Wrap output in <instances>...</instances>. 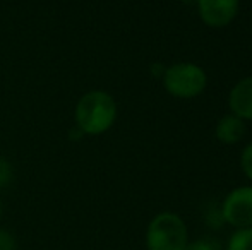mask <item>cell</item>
Returning <instances> with one entry per match:
<instances>
[{
	"label": "cell",
	"mask_w": 252,
	"mask_h": 250,
	"mask_svg": "<svg viewBox=\"0 0 252 250\" xmlns=\"http://www.w3.org/2000/svg\"><path fill=\"white\" fill-rule=\"evenodd\" d=\"M186 250H218V245L211 240V238H196V240H190L187 244Z\"/></svg>",
	"instance_id": "obj_11"
},
{
	"label": "cell",
	"mask_w": 252,
	"mask_h": 250,
	"mask_svg": "<svg viewBox=\"0 0 252 250\" xmlns=\"http://www.w3.org/2000/svg\"><path fill=\"white\" fill-rule=\"evenodd\" d=\"M201 21L209 28H226L239 14L240 0H196Z\"/></svg>",
	"instance_id": "obj_5"
},
{
	"label": "cell",
	"mask_w": 252,
	"mask_h": 250,
	"mask_svg": "<svg viewBox=\"0 0 252 250\" xmlns=\"http://www.w3.org/2000/svg\"><path fill=\"white\" fill-rule=\"evenodd\" d=\"M240 170H242V173L252 184V142H249L242 149V154H240Z\"/></svg>",
	"instance_id": "obj_9"
},
{
	"label": "cell",
	"mask_w": 252,
	"mask_h": 250,
	"mask_svg": "<svg viewBox=\"0 0 252 250\" xmlns=\"http://www.w3.org/2000/svg\"><path fill=\"white\" fill-rule=\"evenodd\" d=\"M12 178H14L12 165H10V161L7 158L0 156V190L9 187Z\"/></svg>",
	"instance_id": "obj_10"
},
{
	"label": "cell",
	"mask_w": 252,
	"mask_h": 250,
	"mask_svg": "<svg viewBox=\"0 0 252 250\" xmlns=\"http://www.w3.org/2000/svg\"><path fill=\"white\" fill-rule=\"evenodd\" d=\"M189 228L180 214L173 211H161L148 223L144 244L148 250H186Z\"/></svg>",
	"instance_id": "obj_2"
},
{
	"label": "cell",
	"mask_w": 252,
	"mask_h": 250,
	"mask_svg": "<svg viewBox=\"0 0 252 250\" xmlns=\"http://www.w3.org/2000/svg\"><path fill=\"white\" fill-rule=\"evenodd\" d=\"M225 250H252V228L233 231L226 242Z\"/></svg>",
	"instance_id": "obj_8"
},
{
	"label": "cell",
	"mask_w": 252,
	"mask_h": 250,
	"mask_svg": "<svg viewBox=\"0 0 252 250\" xmlns=\"http://www.w3.org/2000/svg\"><path fill=\"white\" fill-rule=\"evenodd\" d=\"M208 76L204 69L192 62H177L163 72V87L173 98L192 100L204 93Z\"/></svg>",
	"instance_id": "obj_3"
},
{
	"label": "cell",
	"mask_w": 252,
	"mask_h": 250,
	"mask_svg": "<svg viewBox=\"0 0 252 250\" xmlns=\"http://www.w3.org/2000/svg\"><path fill=\"white\" fill-rule=\"evenodd\" d=\"M0 218H2V200H0Z\"/></svg>",
	"instance_id": "obj_13"
},
{
	"label": "cell",
	"mask_w": 252,
	"mask_h": 250,
	"mask_svg": "<svg viewBox=\"0 0 252 250\" xmlns=\"http://www.w3.org/2000/svg\"><path fill=\"white\" fill-rule=\"evenodd\" d=\"M16 249H17L16 237L9 230L0 228V250H16Z\"/></svg>",
	"instance_id": "obj_12"
},
{
	"label": "cell",
	"mask_w": 252,
	"mask_h": 250,
	"mask_svg": "<svg viewBox=\"0 0 252 250\" xmlns=\"http://www.w3.org/2000/svg\"><path fill=\"white\" fill-rule=\"evenodd\" d=\"M117 120V101L106 91L93 89L79 98L76 105V125L81 134L100 136Z\"/></svg>",
	"instance_id": "obj_1"
},
{
	"label": "cell",
	"mask_w": 252,
	"mask_h": 250,
	"mask_svg": "<svg viewBox=\"0 0 252 250\" xmlns=\"http://www.w3.org/2000/svg\"><path fill=\"white\" fill-rule=\"evenodd\" d=\"M223 223L233 230L252 228V185H240L230 190L220 206Z\"/></svg>",
	"instance_id": "obj_4"
},
{
	"label": "cell",
	"mask_w": 252,
	"mask_h": 250,
	"mask_svg": "<svg viewBox=\"0 0 252 250\" xmlns=\"http://www.w3.org/2000/svg\"><path fill=\"white\" fill-rule=\"evenodd\" d=\"M230 113L237 115L244 122L252 120V76L237 81L228 94Z\"/></svg>",
	"instance_id": "obj_6"
},
{
	"label": "cell",
	"mask_w": 252,
	"mask_h": 250,
	"mask_svg": "<svg viewBox=\"0 0 252 250\" xmlns=\"http://www.w3.org/2000/svg\"><path fill=\"white\" fill-rule=\"evenodd\" d=\"M246 136V122L233 113L223 115L215 127V137L225 146L240 142Z\"/></svg>",
	"instance_id": "obj_7"
}]
</instances>
